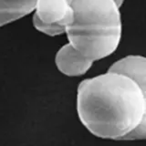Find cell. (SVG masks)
Returning a JSON list of instances; mask_svg holds the SVG:
<instances>
[{
    "label": "cell",
    "instance_id": "1",
    "mask_svg": "<svg viewBox=\"0 0 146 146\" xmlns=\"http://www.w3.org/2000/svg\"><path fill=\"white\" fill-rule=\"evenodd\" d=\"M80 120L95 136L115 141L146 139V96L136 81L110 72L79 85Z\"/></svg>",
    "mask_w": 146,
    "mask_h": 146
},
{
    "label": "cell",
    "instance_id": "2",
    "mask_svg": "<svg viewBox=\"0 0 146 146\" xmlns=\"http://www.w3.org/2000/svg\"><path fill=\"white\" fill-rule=\"evenodd\" d=\"M72 6L74 20L66 31L72 47L92 62L112 54L121 36L115 0H73Z\"/></svg>",
    "mask_w": 146,
    "mask_h": 146
},
{
    "label": "cell",
    "instance_id": "3",
    "mask_svg": "<svg viewBox=\"0 0 146 146\" xmlns=\"http://www.w3.org/2000/svg\"><path fill=\"white\" fill-rule=\"evenodd\" d=\"M73 0H38L33 16L36 29L48 36L65 33L74 20Z\"/></svg>",
    "mask_w": 146,
    "mask_h": 146
},
{
    "label": "cell",
    "instance_id": "4",
    "mask_svg": "<svg viewBox=\"0 0 146 146\" xmlns=\"http://www.w3.org/2000/svg\"><path fill=\"white\" fill-rule=\"evenodd\" d=\"M92 63L78 52L70 43L63 46L56 55L58 68L67 76L84 75L92 66Z\"/></svg>",
    "mask_w": 146,
    "mask_h": 146
},
{
    "label": "cell",
    "instance_id": "5",
    "mask_svg": "<svg viewBox=\"0 0 146 146\" xmlns=\"http://www.w3.org/2000/svg\"><path fill=\"white\" fill-rule=\"evenodd\" d=\"M110 72L120 73L136 81L146 96V58L127 56L115 62L109 68Z\"/></svg>",
    "mask_w": 146,
    "mask_h": 146
},
{
    "label": "cell",
    "instance_id": "6",
    "mask_svg": "<svg viewBox=\"0 0 146 146\" xmlns=\"http://www.w3.org/2000/svg\"><path fill=\"white\" fill-rule=\"evenodd\" d=\"M38 0H0V25L2 27L29 15Z\"/></svg>",
    "mask_w": 146,
    "mask_h": 146
},
{
    "label": "cell",
    "instance_id": "7",
    "mask_svg": "<svg viewBox=\"0 0 146 146\" xmlns=\"http://www.w3.org/2000/svg\"><path fill=\"white\" fill-rule=\"evenodd\" d=\"M115 1H116V3L118 4V6H119V7H121V5H122V3L124 2V0H115Z\"/></svg>",
    "mask_w": 146,
    "mask_h": 146
}]
</instances>
